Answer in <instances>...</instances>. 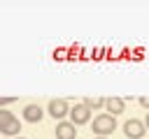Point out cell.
I'll return each instance as SVG.
<instances>
[{
	"label": "cell",
	"mask_w": 149,
	"mask_h": 139,
	"mask_svg": "<svg viewBox=\"0 0 149 139\" xmlns=\"http://www.w3.org/2000/svg\"><path fill=\"white\" fill-rule=\"evenodd\" d=\"M91 130H93V134H98V137H109V134L116 130V118L109 116V114H98V116L93 118Z\"/></svg>",
	"instance_id": "1"
},
{
	"label": "cell",
	"mask_w": 149,
	"mask_h": 139,
	"mask_svg": "<svg viewBox=\"0 0 149 139\" xmlns=\"http://www.w3.org/2000/svg\"><path fill=\"white\" fill-rule=\"evenodd\" d=\"M70 104H68V100H63V97H54V100H49V107H47V111H49V116L51 118H56L58 123L65 118V116H70Z\"/></svg>",
	"instance_id": "2"
},
{
	"label": "cell",
	"mask_w": 149,
	"mask_h": 139,
	"mask_svg": "<svg viewBox=\"0 0 149 139\" xmlns=\"http://www.w3.org/2000/svg\"><path fill=\"white\" fill-rule=\"evenodd\" d=\"M144 132H147V125L140 118H130L123 123V134L128 139H144Z\"/></svg>",
	"instance_id": "3"
},
{
	"label": "cell",
	"mask_w": 149,
	"mask_h": 139,
	"mask_svg": "<svg viewBox=\"0 0 149 139\" xmlns=\"http://www.w3.org/2000/svg\"><path fill=\"white\" fill-rule=\"evenodd\" d=\"M91 120V109L84 104V102H79V104H74L72 109H70V123H74V125H86Z\"/></svg>",
	"instance_id": "4"
},
{
	"label": "cell",
	"mask_w": 149,
	"mask_h": 139,
	"mask_svg": "<svg viewBox=\"0 0 149 139\" xmlns=\"http://www.w3.org/2000/svg\"><path fill=\"white\" fill-rule=\"evenodd\" d=\"M77 137V125L70 120L56 123V139H74Z\"/></svg>",
	"instance_id": "5"
},
{
	"label": "cell",
	"mask_w": 149,
	"mask_h": 139,
	"mask_svg": "<svg viewBox=\"0 0 149 139\" xmlns=\"http://www.w3.org/2000/svg\"><path fill=\"white\" fill-rule=\"evenodd\" d=\"M105 109L109 111V116H119V114H123L126 111V100L123 97H116V95H112V97H107L105 100Z\"/></svg>",
	"instance_id": "6"
},
{
	"label": "cell",
	"mask_w": 149,
	"mask_h": 139,
	"mask_svg": "<svg viewBox=\"0 0 149 139\" xmlns=\"http://www.w3.org/2000/svg\"><path fill=\"white\" fill-rule=\"evenodd\" d=\"M42 116H44V111H42L40 104H26V107H23V120H28V123H40Z\"/></svg>",
	"instance_id": "7"
},
{
	"label": "cell",
	"mask_w": 149,
	"mask_h": 139,
	"mask_svg": "<svg viewBox=\"0 0 149 139\" xmlns=\"http://www.w3.org/2000/svg\"><path fill=\"white\" fill-rule=\"evenodd\" d=\"M19 130H21V123H19V118H14L12 123H7L5 127H0V132L9 139V137H19Z\"/></svg>",
	"instance_id": "8"
},
{
	"label": "cell",
	"mask_w": 149,
	"mask_h": 139,
	"mask_svg": "<svg viewBox=\"0 0 149 139\" xmlns=\"http://www.w3.org/2000/svg\"><path fill=\"white\" fill-rule=\"evenodd\" d=\"M105 100H107V97H84V104H86L91 111H98V109L105 107Z\"/></svg>",
	"instance_id": "9"
},
{
	"label": "cell",
	"mask_w": 149,
	"mask_h": 139,
	"mask_svg": "<svg viewBox=\"0 0 149 139\" xmlns=\"http://www.w3.org/2000/svg\"><path fill=\"white\" fill-rule=\"evenodd\" d=\"M12 120H14V114L7 111V109H0V127H5V125L12 123Z\"/></svg>",
	"instance_id": "10"
},
{
	"label": "cell",
	"mask_w": 149,
	"mask_h": 139,
	"mask_svg": "<svg viewBox=\"0 0 149 139\" xmlns=\"http://www.w3.org/2000/svg\"><path fill=\"white\" fill-rule=\"evenodd\" d=\"M16 97H7V95H0V109H5L7 104H14Z\"/></svg>",
	"instance_id": "11"
},
{
	"label": "cell",
	"mask_w": 149,
	"mask_h": 139,
	"mask_svg": "<svg viewBox=\"0 0 149 139\" xmlns=\"http://www.w3.org/2000/svg\"><path fill=\"white\" fill-rule=\"evenodd\" d=\"M140 104H142L144 109H149V95H144V97H140Z\"/></svg>",
	"instance_id": "12"
},
{
	"label": "cell",
	"mask_w": 149,
	"mask_h": 139,
	"mask_svg": "<svg viewBox=\"0 0 149 139\" xmlns=\"http://www.w3.org/2000/svg\"><path fill=\"white\" fill-rule=\"evenodd\" d=\"M144 125H147V130H149V111H147V118H144Z\"/></svg>",
	"instance_id": "13"
},
{
	"label": "cell",
	"mask_w": 149,
	"mask_h": 139,
	"mask_svg": "<svg viewBox=\"0 0 149 139\" xmlns=\"http://www.w3.org/2000/svg\"><path fill=\"white\" fill-rule=\"evenodd\" d=\"M95 139H109V137H95Z\"/></svg>",
	"instance_id": "14"
},
{
	"label": "cell",
	"mask_w": 149,
	"mask_h": 139,
	"mask_svg": "<svg viewBox=\"0 0 149 139\" xmlns=\"http://www.w3.org/2000/svg\"><path fill=\"white\" fill-rule=\"evenodd\" d=\"M16 139H26V137H16Z\"/></svg>",
	"instance_id": "15"
}]
</instances>
